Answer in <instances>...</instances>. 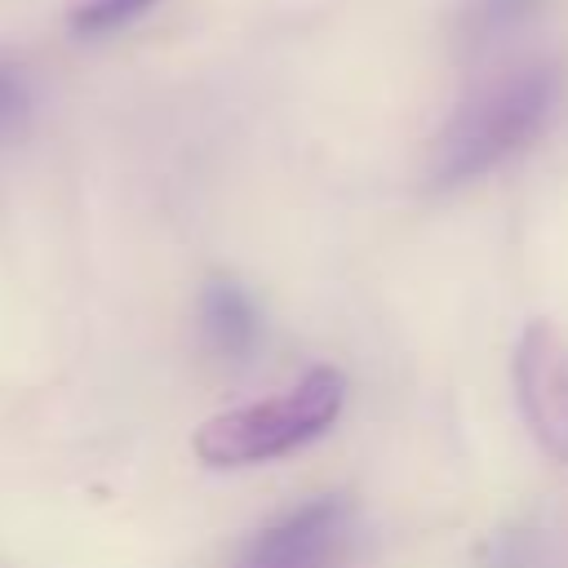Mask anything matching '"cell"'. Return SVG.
I'll return each mask as SVG.
<instances>
[{
    "label": "cell",
    "instance_id": "obj_1",
    "mask_svg": "<svg viewBox=\"0 0 568 568\" xmlns=\"http://www.w3.org/2000/svg\"><path fill=\"white\" fill-rule=\"evenodd\" d=\"M559 89L550 62H524L457 102L426 151V191H457L537 142L559 106Z\"/></svg>",
    "mask_w": 568,
    "mask_h": 568
},
{
    "label": "cell",
    "instance_id": "obj_2",
    "mask_svg": "<svg viewBox=\"0 0 568 568\" xmlns=\"http://www.w3.org/2000/svg\"><path fill=\"white\" fill-rule=\"evenodd\" d=\"M342 404H346V377L333 364H320V368H306L288 390L271 399L204 417L191 435V448L213 470L275 462L320 439L342 417Z\"/></svg>",
    "mask_w": 568,
    "mask_h": 568
},
{
    "label": "cell",
    "instance_id": "obj_3",
    "mask_svg": "<svg viewBox=\"0 0 568 568\" xmlns=\"http://www.w3.org/2000/svg\"><path fill=\"white\" fill-rule=\"evenodd\" d=\"M355 524L359 519L346 493L306 497L257 528L231 568H346Z\"/></svg>",
    "mask_w": 568,
    "mask_h": 568
},
{
    "label": "cell",
    "instance_id": "obj_4",
    "mask_svg": "<svg viewBox=\"0 0 568 568\" xmlns=\"http://www.w3.org/2000/svg\"><path fill=\"white\" fill-rule=\"evenodd\" d=\"M515 404L550 462H568V342L550 320H528L510 355Z\"/></svg>",
    "mask_w": 568,
    "mask_h": 568
},
{
    "label": "cell",
    "instance_id": "obj_5",
    "mask_svg": "<svg viewBox=\"0 0 568 568\" xmlns=\"http://www.w3.org/2000/svg\"><path fill=\"white\" fill-rule=\"evenodd\" d=\"M200 333L204 346L226 364H248L262 346V311L231 275H209L200 288Z\"/></svg>",
    "mask_w": 568,
    "mask_h": 568
},
{
    "label": "cell",
    "instance_id": "obj_6",
    "mask_svg": "<svg viewBox=\"0 0 568 568\" xmlns=\"http://www.w3.org/2000/svg\"><path fill=\"white\" fill-rule=\"evenodd\" d=\"M546 0H466L453 18V49L462 58H479L519 31Z\"/></svg>",
    "mask_w": 568,
    "mask_h": 568
},
{
    "label": "cell",
    "instance_id": "obj_7",
    "mask_svg": "<svg viewBox=\"0 0 568 568\" xmlns=\"http://www.w3.org/2000/svg\"><path fill=\"white\" fill-rule=\"evenodd\" d=\"M479 568H555V550L532 519H519V524H501L488 537Z\"/></svg>",
    "mask_w": 568,
    "mask_h": 568
},
{
    "label": "cell",
    "instance_id": "obj_8",
    "mask_svg": "<svg viewBox=\"0 0 568 568\" xmlns=\"http://www.w3.org/2000/svg\"><path fill=\"white\" fill-rule=\"evenodd\" d=\"M160 0H80L71 9V31L93 40V36H111L129 22H138L142 13H151Z\"/></svg>",
    "mask_w": 568,
    "mask_h": 568
},
{
    "label": "cell",
    "instance_id": "obj_9",
    "mask_svg": "<svg viewBox=\"0 0 568 568\" xmlns=\"http://www.w3.org/2000/svg\"><path fill=\"white\" fill-rule=\"evenodd\" d=\"M31 115V80L22 62L0 58V138H13Z\"/></svg>",
    "mask_w": 568,
    "mask_h": 568
}]
</instances>
